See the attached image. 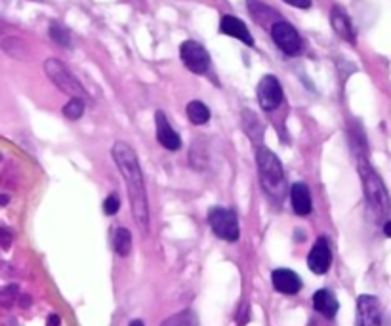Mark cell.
<instances>
[{"mask_svg":"<svg viewBox=\"0 0 391 326\" xmlns=\"http://www.w3.org/2000/svg\"><path fill=\"white\" fill-rule=\"evenodd\" d=\"M50 37H52L54 43L63 46V48H69V46H71V33H69V29L65 25L57 23V21H54V23L50 25Z\"/></svg>","mask_w":391,"mask_h":326,"instance_id":"cell-19","label":"cell"},{"mask_svg":"<svg viewBox=\"0 0 391 326\" xmlns=\"http://www.w3.org/2000/svg\"><path fill=\"white\" fill-rule=\"evenodd\" d=\"M155 124H157V140H159L163 147L168 149V151H177L182 147V137H180L176 130L172 128L165 113H155Z\"/></svg>","mask_w":391,"mask_h":326,"instance_id":"cell-11","label":"cell"},{"mask_svg":"<svg viewBox=\"0 0 391 326\" xmlns=\"http://www.w3.org/2000/svg\"><path fill=\"white\" fill-rule=\"evenodd\" d=\"M220 31L224 33V35H229V37L237 38L241 43H245L246 46H254V38H252L245 21H241V19L235 18V16H221Z\"/></svg>","mask_w":391,"mask_h":326,"instance_id":"cell-13","label":"cell"},{"mask_svg":"<svg viewBox=\"0 0 391 326\" xmlns=\"http://www.w3.org/2000/svg\"><path fill=\"white\" fill-rule=\"evenodd\" d=\"M258 103L263 111H275L277 107L282 103V86L277 77L265 74L256 88Z\"/></svg>","mask_w":391,"mask_h":326,"instance_id":"cell-8","label":"cell"},{"mask_svg":"<svg viewBox=\"0 0 391 326\" xmlns=\"http://www.w3.org/2000/svg\"><path fill=\"white\" fill-rule=\"evenodd\" d=\"M31 305V298L29 296H21V308H29Z\"/></svg>","mask_w":391,"mask_h":326,"instance_id":"cell-28","label":"cell"},{"mask_svg":"<svg viewBox=\"0 0 391 326\" xmlns=\"http://www.w3.org/2000/svg\"><path fill=\"white\" fill-rule=\"evenodd\" d=\"M248 305H243V309H238V315H237V325L238 326H245L246 322H248Z\"/></svg>","mask_w":391,"mask_h":326,"instance_id":"cell-25","label":"cell"},{"mask_svg":"<svg viewBox=\"0 0 391 326\" xmlns=\"http://www.w3.org/2000/svg\"><path fill=\"white\" fill-rule=\"evenodd\" d=\"M330 23H332V29L338 33V37L343 38L346 43L355 44L353 25H351V19H349V16L342 6H334L330 10Z\"/></svg>","mask_w":391,"mask_h":326,"instance_id":"cell-14","label":"cell"},{"mask_svg":"<svg viewBox=\"0 0 391 326\" xmlns=\"http://www.w3.org/2000/svg\"><path fill=\"white\" fill-rule=\"evenodd\" d=\"M8 201H10V197H8V195H0V206H6Z\"/></svg>","mask_w":391,"mask_h":326,"instance_id":"cell-30","label":"cell"},{"mask_svg":"<svg viewBox=\"0 0 391 326\" xmlns=\"http://www.w3.org/2000/svg\"><path fill=\"white\" fill-rule=\"evenodd\" d=\"M208 223L214 231L216 237L227 240V242H235L238 239V220L237 214L229 208H221L214 206L208 212Z\"/></svg>","mask_w":391,"mask_h":326,"instance_id":"cell-5","label":"cell"},{"mask_svg":"<svg viewBox=\"0 0 391 326\" xmlns=\"http://www.w3.org/2000/svg\"><path fill=\"white\" fill-rule=\"evenodd\" d=\"M128 326H143V322H141V320H132Z\"/></svg>","mask_w":391,"mask_h":326,"instance_id":"cell-31","label":"cell"},{"mask_svg":"<svg viewBox=\"0 0 391 326\" xmlns=\"http://www.w3.org/2000/svg\"><path fill=\"white\" fill-rule=\"evenodd\" d=\"M180 57L191 73L204 74L210 69V54L195 40H185L180 46Z\"/></svg>","mask_w":391,"mask_h":326,"instance_id":"cell-7","label":"cell"},{"mask_svg":"<svg viewBox=\"0 0 391 326\" xmlns=\"http://www.w3.org/2000/svg\"><path fill=\"white\" fill-rule=\"evenodd\" d=\"M187 118L191 123L201 126V124H206L210 120V109L202 101H191L187 105Z\"/></svg>","mask_w":391,"mask_h":326,"instance_id":"cell-17","label":"cell"},{"mask_svg":"<svg viewBox=\"0 0 391 326\" xmlns=\"http://www.w3.org/2000/svg\"><path fill=\"white\" fill-rule=\"evenodd\" d=\"M313 308H315V311H319V313L323 315V317H326V319H334L340 305H338L336 296L332 294L330 290L323 288L317 290V292L313 294Z\"/></svg>","mask_w":391,"mask_h":326,"instance_id":"cell-16","label":"cell"},{"mask_svg":"<svg viewBox=\"0 0 391 326\" xmlns=\"http://www.w3.org/2000/svg\"><path fill=\"white\" fill-rule=\"evenodd\" d=\"M119 208H121V198L116 197L115 193L104 201V212L107 215H115L119 212Z\"/></svg>","mask_w":391,"mask_h":326,"instance_id":"cell-23","label":"cell"},{"mask_svg":"<svg viewBox=\"0 0 391 326\" xmlns=\"http://www.w3.org/2000/svg\"><path fill=\"white\" fill-rule=\"evenodd\" d=\"M132 250V233L126 227H119L115 233V252L126 258Z\"/></svg>","mask_w":391,"mask_h":326,"instance_id":"cell-18","label":"cell"},{"mask_svg":"<svg viewBox=\"0 0 391 326\" xmlns=\"http://www.w3.org/2000/svg\"><path fill=\"white\" fill-rule=\"evenodd\" d=\"M60 325H62V319H60L55 313L50 315L48 320H46V326H60Z\"/></svg>","mask_w":391,"mask_h":326,"instance_id":"cell-27","label":"cell"},{"mask_svg":"<svg viewBox=\"0 0 391 326\" xmlns=\"http://www.w3.org/2000/svg\"><path fill=\"white\" fill-rule=\"evenodd\" d=\"M256 164L263 189L268 193H271L273 197H281L282 184H285V170H282V164L281 160H279V157H277L271 149L258 147Z\"/></svg>","mask_w":391,"mask_h":326,"instance_id":"cell-2","label":"cell"},{"mask_svg":"<svg viewBox=\"0 0 391 326\" xmlns=\"http://www.w3.org/2000/svg\"><path fill=\"white\" fill-rule=\"evenodd\" d=\"M44 71L48 74V79L52 80L63 94H67L71 98L84 99V86H82L79 82V79L69 71L65 63L60 62V60H54V57H50V60H46V63H44Z\"/></svg>","mask_w":391,"mask_h":326,"instance_id":"cell-3","label":"cell"},{"mask_svg":"<svg viewBox=\"0 0 391 326\" xmlns=\"http://www.w3.org/2000/svg\"><path fill=\"white\" fill-rule=\"evenodd\" d=\"M290 203H292L294 212L298 215L312 214V193H309V187L304 181H298V184L292 185V189H290Z\"/></svg>","mask_w":391,"mask_h":326,"instance_id":"cell-15","label":"cell"},{"mask_svg":"<svg viewBox=\"0 0 391 326\" xmlns=\"http://www.w3.org/2000/svg\"><path fill=\"white\" fill-rule=\"evenodd\" d=\"M18 284H6V286H2L0 288V305H12L13 300L18 298Z\"/></svg>","mask_w":391,"mask_h":326,"instance_id":"cell-22","label":"cell"},{"mask_svg":"<svg viewBox=\"0 0 391 326\" xmlns=\"http://www.w3.org/2000/svg\"><path fill=\"white\" fill-rule=\"evenodd\" d=\"M12 240H13L12 231H10L8 227H0V248L8 250V248L12 247Z\"/></svg>","mask_w":391,"mask_h":326,"instance_id":"cell-24","label":"cell"},{"mask_svg":"<svg viewBox=\"0 0 391 326\" xmlns=\"http://www.w3.org/2000/svg\"><path fill=\"white\" fill-rule=\"evenodd\" d=\"M357 326H382L380 303L374 296H360L357 300Z\"/></svg>","mask_w":391,"mask_h":326,"instance_id":"cell-10","label":"cell"},{"mask_svg":"<svg viewBox=\"0 0 391 326\" xmlns=\"http://www.w3.org/2000/svg\"><path fill=\"white\" fill-rule=\"evenodd\" d=\"M111 154H113V160L126 181L130 208H132L136 223L141 231H147L149 229V204H147L145 181H143L138 154L128 143L124 142H116L111 149Z\"/></svg>","mask_w":391,"mask_h":326,"instance_id":"cell-1","label":"cell"},{"mask_svg":"<svg viewBox=\"0 0 391 326\" xmlns=\"http://www.w3.org/2000/svg\"><path fill=\"white\" fill-rule=\"evenodd\" d=\"M160 326H199L197 315L193 311H182V313L172 315L170 319H166Z\"/></svg>","mask_w":391,"mask_h":326,"instance_id":"cell-20","label":"cell"},{"mask_svg":"<svg viewBox=\"0 0 391 326\" xmlns=\"http://www.w3.org/2000/svg\"><path fill=\"white\" fill-rule=\"evenodd\" d=\"M330 264H332V252H330L329 240L326 237H319L307 256V267L315 275H324L330 269Z\"/></svg>","mask_w":391,"mask_h":326,"instance_id":"cell-9","label":"cell"},{"mask_svg":"<svg viewBox=\"0 0 391 326\" xmlns=\"http://www.w3.org/2000/svg\"><path fill=\"white\" fill-rule=\"evenodd\" d=\"M63 115H65L69 120H79V118L84 115V99L82 98L69 99V103L63 107Z\"/></svg>","mask_w":391,"mask_h":326,"instance_id":"cell-21","label":"cell"},{"mask_svg":"<svg viewBox=\"0 0 391 326\" xmlns=\"http://www.w3.org/2000/svg\"><path fill=\"white\" fill-rule=\"evenodd\" d=\"M384 235H385V237H391V220H390V222H385Z\"/></svg>","mask_w":391,"mask_h":326,"instance_id":"cell-29","label":"cell"},{"mask_svg":"<svg viewBox=\"0 0 391 326\" xmlns=\"http://www.w3.org/2000/svg\"><path fill=\"white\" fill-rule=\"evenodd\" d=\"M282 2H287V4H290L294 8H302V10L312 6V0H282Z\"/></svg>","mask_w":391,"mask_h":326,"instance_id":"cell-26","label":"cell"},{"mask_svg":"<svg viewBox=\"0 0 391 326\" xmlns=\"http://www.w3.org/2000/svg\"><path fill=\"white\" fill-rule=\"evenodd\" d=\"M271 283L277 292L287 296L298 294L302 290V279L292 269H275L271 273Z\"/></svg>","mask_w":391,"mask_h":326,"instance_id":"cell-12","label":"cell"},{"mask_svg":"<svg viewBox=\"0 0 391 326\" xmlns=\"http://www.w3.org/2000/svg\"><path fill=\"white\" fill-rule=\"evenodd\" d=\"M271 37H273L275 44L279 46V50L285 52L287 56H298V54H302V48H304L302 37H299L298 31L288 21H281L279 19V21L271 25Z\"/></svg>","mask_w":391,"mask_h":326,"instance_id":"cell-6","label":"cell"},{"mask_svg":"<svg viewBox=\"0 0 391 326\" xmlns=\"http://www.w3.org/2000/svg\"><path fill=\"white\" fill-rule=\"evenodd\" d=\"M360 176H363V181H365V193H367L370 206L378 214L390 212V197H387V191H385L378 174L374 172L368 164H360Z\"/></svg>","mask_w":391,"mask_h":326,"instance_id":"cell-4","label":"cell"}]
</instances>
